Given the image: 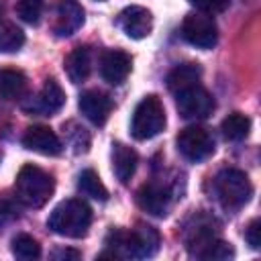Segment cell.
<instances>
[{
    "mask_svg": "<svg viewBox=\"0 0 261 261\" xmlns=\"http://www.w3.org/2000/svg\"><path fill=\"white\" fill-rule=\"evenodd\" d=\"M173 200H175L173 188L163 181H147L137 192L139 206L151 216H167L173 206Z\"/></svg>",
    "mask_w": 261,
    "mask_h": 261,
    "instance_id": "30bf717a",
    "label": "cell"
},
{
    "mask_svg": "<svg viewBox=\"0 0 261 261\" xmlns=\"http://www.w3.org/2000/svg\"><path fill=\"white\" fill-rule=\"evenodd\" d=\"M161 237L149 224H137L130 230L112 228L106 237V253L100 257H133L147 259L159 251Z\"/></svg>",
    "mask_w": 261,
    "mask_h": 261,
    "instance_id": "6da1fadb",
    "label": "cell"
},
{
    "mask_svg": "<svg viewBox=\"0 0 261 261\" xmlns=\"http://www.w3.org/2000/svg\"><path fill=\"white\" fill-rule=\"evenodd\" d=\"M22 45H24L22 29L0 14V53H14Z\"/></svg>",
    "mask_w": 261,
    "mask_h": 261,
    "instance_id": "44dd1931",
    "label": "cell"
},
{
    "mask_svg": "<svg viewBox=\"0 0 261 261\" xmlns=\"http://www.w3.org/2000/svg\"><path fill=\"white\" fill-rule=\"evenodd\" d=\"M65 104V92L63 88L57 84V80H47L41 88V92L35 96V100L31 104L24 106V110L41 114V116H51L55 112H59Z\"/></svg>",
    "mask_w": 261,
    "mask_h": 261,
    "instance_id": "4fadbf2b",
    "label": "cell"
},
{
    "mask_svg": "<svg viewBox=\"0 0 261 261\" xmlns=\"http://www.w3.org/2000/svg\"><path fill=\"white\" fill-rule=\"evenodd\" d=\"M139 157L135 149L126 147L124 143H114L112 145V171L120 184H128L130 177L137 171Z\"/></svg>",
    "mask_w": 261,
    "mask_h": 261,
    "instance_id": "ac0fdd59",
    "label": "cell"
},
{
    "mask_svg": "<svg viewBox=\"0 0 261 261\" xmlns=\"http://www.w3.org/2000/svg\"><path fill=\"white\" fill-rule=\"evenodd\" d=\"M90 224H92V208L77 198L63 200L53 208V212L47 218V226L55 234L69 237V239L86 237Z\"/></svg>",
    "mask_w": 261,
    "mask_h": 261,
    "instance_id": "7a4b0ae2",
    "label": "cell"
},
{
    "mask_svg": "<svg viewBox=\"0 0 261 261\" xmlns=\"http://www.w3.org/2000/svg\"><path fill=\"white\" fill-rule=\"evenodd\" d=\"M220 130L228 141H243L251 130V120L243 112H232L222 120Z\"/></svg>",
    "mask_w": 261,
    "mask_h": 261,
    "instance_id": "603a6c76",
    "label": "cell"
},
{
    "mask_svg": "<svg viewBox=\"0 0 261 261\" xmlns=\"http://www.w3.org/2000/svg\"><path fill=\"white\" fill-rule=\"evenodd\" d=\"M181 37L198 49H212L218 39V29L212 14H206L200 10L186 14L181 22Z\"/></svg>",
    "mask_w": 261,
    "mask_h": 261,
    "instance_id": "ba28073f",
    "label": "cell"
},
{
    "mask_svg": "<svg viewBox=\"0 0 261 261\" xmlns=\"http://www.w3.org/2000/svg\"><path fill=\"white\" fill-rule=\"evenodd\" d=\"M22 145L29 151H35L41 155H59L63 149L59 137L49 126H43V124L29 126L22 135Z\"/></svg>",
    "mask_w": 261,
    "mask_h": 261,
    "instance_id": "9a60e30c",
    "label": "cell"
},
{
    "mask_svg": "<svg viewBox=\"0 0 261 261\" xmlns=\"http://www.w3.org/2000/svg\"><path fill=\"white\" fill-rule=\"evenodd\" d=\"M55 190V181L53 177L43 171L41 167L27 163L20 167V171L16 173L14 179V198L29 206V208H41L49 202V198L53 196Z\"/></svg>",
    "mask_w": 261,
    "mask_h": 261,
    "instance_id": "3957f363",
    "label": "cell"
},
{
    "mask_svg": "<svg viewBox=\"0 0 261 261\" xmlns=\"http://www.w3.org/2000/svg\"><path fill=\"white\" fill-rule=\"evenodd\" d=\"M165 108L161 104V100L157 96H145L133 112L130 118V135L137 141H149L153 137H157L163 128H165Z\"/></svg>",
    "mask_w": 261,
    "mask_h": 261,
    "instance_id": "5b68a950",
    "label": "cell"
},
{
    "mask_svg": "<svg viewBox=\"0 0 261 261\" xmlns=\"http://www.w3.org/2000/svg\"><path fill=\"white\" fill-rule=\"evenodd\" d=\"M214 194L220 202L222 208L226 210H239L243 208L251 196H253V186L245 171L241 169H220L214 177Z\"/></svg>",
    "mask_w": 261,
    "mask_h": 261,
    "instance_id": "277c9868",
    "label": "cell"
},
{
    "mask_svg": "<svg viewBox=\"0 0 261 261\" xmlns=\"http://www.w3.org/2000/svg\"><path fill=\"white\" fill-rule=\"evenodd\" d=\"M53 259H80L82 253L80 251H73V249H57L51 253Z\"/></svg>",
    "mask_w": 261,
    "mask_h": 261,
    "instance_id": "f546056e",
    "label": "cell"
},
{
    "mask_svg": "<svg viewBox=\"0 0 261 261\" xmlns=\"http://www.w3.org/2000/svg\"><path fill=\"white\" fill-rule=\"evenodd\" d=\"M175 145L181 157H186L192 163H200L214 153V137L210 135L208 128L198 124L181 128L175 139Z\"/></svg>",
    "mask_w": 261,
    "mask_h": 261,
    "instance_id": "8992f818",
    "label": "cell"
},
{
    "mask_svg": "<svg viewBox=\"0 0 261 261\" xmlns=\"http://www.w3.org/2000/svg\"><path fill=\"white\" fill-rule=\"evenodd\" d=\"M200 75H202V69L196 65V63H181V65H175L169 73H167V88L169 92L177 94L194 84H200Z\"/></svg>",
    "mask_w": 261,
    "mask_h": 261,
    "instance_id": "d6986e66",
    "label": "cell"
},
{
    "mask_svg": "<svg viewBox=\"0 0 261 261\" xmlns=\"http://www.w3.org/2000/svg\"><path fill=\"white\" fill-rule=\"evenodd\" d=\"M45 0H18L16 2V14L27 24H37L43 16Z\"/></svg>",
    "mask_w": 261,
    "mask_h": 261,
    "instance_id": "484cf974",
    "label": "cell"
},
{
    "mask_svg": "<svg viewBox=\"0 0 261 261\" xmlns=\"http://www.w3.org/2000/svg\"><path fill=\"white\" fill-rule=\"evenodd\" d=\"M73 128H75V133L73 130H65L67 133V139H69V143H71V147H73L75 153H86L88 151V145H90V137H88L86 128L77 126L75 122H73Z\"/></svg>",
    "mask_w": 261,
    "mask_h": 261,
    "instance_id": "4316f807",
    "label": "cell"
},
{
    "mask_svg": "<svg viewBox=\"0 0 261 261\" xmlns=\"http://www.w3.org/2000/svg\"><path fill=\"white\" fill-rule=\"evenodd\" d=\"M84 24V8L77 0H57L53 33L57 37H69Z\"/></svg>",
    "mask_w": 261,
    "mask_h": 261,
    "instance_id": "5bb4252c",
    "label": "cell"
},
{
    "mask_svg": "<svg viewBox=\"0 0 261 261\" xmlns=\"http://www.w3.org/2000/svg\"><path fill=\"white\" fill-rule=\"evenodd\" d=\"M245 241L251 249H261V220L259 218H253L245 230Z\"/></svg>",
    "mask_w": 261,
    "mask_h": 261,
    "instance_id": "f1b7e54d",
    "label": "cell"
},
{
    "mask_svg": "<svg viewBox=\"0 0 261 261\" xmlns=\"http://www.w3.org/2000/svg\"><path fill=\"white\" fill-rule=\"evenodd\" d=\"M77 106H80V112H82L90 122L102 126V124L108 120L112 102H110V98H108L104 92H98V90H86V92H82Z\"/></svg>",
    "mask_w": 261,
    "mask_h": 261,
    "instance_id": "2e32d148",
    "label": "cell"
},
{
    "mask_svg": "<svg viewBox=\"0 0 261 261\" xmlns=\"http://www.w3.org/2000/svg\"><path fill=\"white\" fill-rule=\"evenodd\" d=\"M63 69H65L69 82H73V84L86 82L90 71H92V51H90V47L71 49L67 53L65 61H63Z\"/></svg>",
    "mask_w": 261,
    "mask_h": 261,
    "instance_id": "e0dca14e",
    "label": "cell"
},
{
    "mask_svg": "<svg viewBox=\"0 0 261 261\" xmlns=\"http://www.w3.org/2000/svg\"><path fill=\"white\" fill-rule=\"evenodd\" d=\"M77 190L84 196L92 198V200H100V202L108 200V190H106V186L102 184L100 175L94 169H84L77 175Z\"/></svg>",
    "mask_w": 261,
    "mask_h": 261,
    "instance_id": "7402d4cb",
    "label": "cell"
},
{
    "mask_svg": "<svg viewBox=\"0 0 261 261\" xmlns=\"http://www.w3.org/2000/svg\"><path fill=\"white\" fill-rule=\"evenodd\" d=\"M12 255L22 261H33L41 257V245L31 234H16L12 239Z\"/></svg>",
    "mask_w": 261,
    "mask_h": 261,
    "instance_id": "cb8c5ba5",
    "label": "cell"
},
{
    "mask_svg": "<svg viewBox=\"0 0 261 261\" xmlns=\"http://www.w3.org/2000/svg\"><path fill=\"white\" fill-rule=\"evenodd\" d=\"M234 257V249L230 247V243L222 241V239H214L208 247H204L196 259H208V261H224V259H232Z\"/></svg>",
    "mask_w": 261,
    "mask_h": 261,
    "instance_id": "d4e9b609",
    "label": "cell"
},
{
    "mask_svg": "<svg viewBox=\"0 0 261 261\" xmlns=\"http://www.w3.org/2000/svg\"><path fill=\"white\" fill-rule=\"evenodd\" d=\"M130 67H133V59L122 49H108L100 57V75L104 82L112 86H120L128 77Z\"/></svg>",
    "mask_w": 261,
    "mask_h": 261,
    "instance_id": "8fae6325",
    "label": "cell"
},
{
    "mask_svg": "<svg viewBox=\"0 0 261 261\" xmlns=\"http://www.w3.org/2000/svg\"><path fill=\"white\" fill-rule=\"evenodd\" d=\"M175 106L184 118L202 120V118H208L212 114L214 98L206 88H202L200 84H194V86L175 94Z\"/></svg>",
    "mask_w": 261,
    "mask_h": 261,
    "instance_id": "9c48e42d",
    "label": "cell"
},
{
    "mask_svg": "<svg viewBox=\"0 0 261 261\" xmlns=\"http://www.w3.org/2000/svg\"><path fill=\"white\" fill-rule=\"evenodd\" d=\"M27 92V75L18 69H0V100H18Z\"/></svg>",
    "mask_w": 261,
    "mask_h": 261,
    "instance_id": "ffe728a7",
    "label": "cell"
},
{
    "mask_svg": "<svg viewBox=\"0 0 261 261\" xmlns=\"http://www.w3.org/2000/svg\"><path fill=\"white\" fill-rule=\"evenodd\" d=\"M118 27L130 39H145L153 31V14L143 6H126L118 14Z\"/></svg>",
    "mask_w": 261,
    "mask_h": 261,
    "instance_id": "7c38bea8",
    "label": "cell"
},
{
    "mask_svg": "<svg viewBox=\"0 0 261 261\" xmlns=\"http://www.w3.org/2000/svg\"><path fill=\"white\" fill-rule=\"evenodd\" d=\"M230 0H190L192 6H196L200 12H206V14H216V12H222L226 6H228Z\"/></svg>",
    "mask_w": 261,
    "mask_h": 261,
    "instance_id": "83f0119b",
    "label": "cell"
},
{
    "mask_svg": "<svg viewBox=\"0 0 261 261\" xmlns=\"http://www.w3.org/2000/svg\"><path fill=\"white\" fill-rule=\"evenodd\" d=\"M214 239H218V222L214 216L206 212H196L188 218L184 226V243L192 257H198V253Z\"/></svg>",
    "mask_w": 261,
    "mask_h": 261,
    "instance_id": "52a82bcc",
    "label": "cell"
}]
</instances>
